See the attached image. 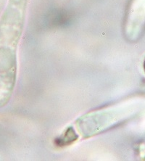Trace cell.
Instances as JSON below:
<instances>
[{
  "label": "cell",
  "mask_w": 145,
  "mask_h": 161,
  "mask_svg": "<svg viewBox=\"0 0 145 161\" xmlns=\"http://www.w3.org/2000/svg\"><path fill=\"white\" fill-rule=\"evenodd\" d=\"M144 70H145V61H144Z\"/></svg>",
  "instance_id": "obj_1"
}]
</instances>
